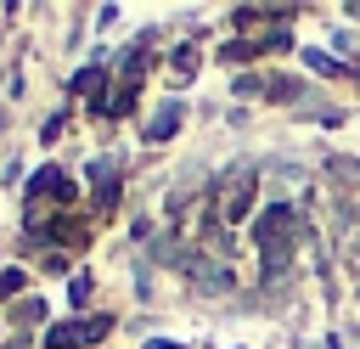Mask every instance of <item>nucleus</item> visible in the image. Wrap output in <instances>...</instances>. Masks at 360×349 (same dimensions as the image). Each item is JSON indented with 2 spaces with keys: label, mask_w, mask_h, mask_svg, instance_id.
<instances>
[{
  "label": "nucleus",
  "mask_w": 360,
  "mask_h": 349,
  "mask_svg": "<svg viewBox=\"0 0 360 349\" xmlns=\"http://www.w3.org/2000/svg\"><path fill=\"white\" fill-rule=\"evenodd\" d=\"M112 332V321L107 315H90V321H62V326H51V349H84V343H96V338H107Z\"/></svg>",
  "instance_id": "obj_1"
},
{
  "label": "nucleus",
  "mask_w": 360,
  "mask_h": 349,
  "mask_svg": "<svg viewBox=\"0 0 360 349\" xmlns=\"http://www.w3.org/2000/svg\"><path fill=\"white\" fill-rule=\"evenodd\" d=\"M292 231H298V214H292V208H270V214L253 220V242H259L264 253H276L281 236H292Z\"/></svg>",
  "instance_id": "obj_2"
},
{
  "label": "nucleus",
  "mask_w": 360,
  "mask_h": 349,
  "mask_svg": "<svg viewBox=\"0 0 360 349\" xmlns=\"http://www.w3.org/2000/svg\"><path fill=\"white\" fill-rule=\"evenodd\" d=\"M248 197H253V169L225 174V186H219V214H225V220H242V214H248Z\"/></svg>",
  "instance_id": "obj_3"
},
{
  "label": "nucleus",
  "mask_w": 360,
  "mask_h": 349,
  "mask_svg": "<svg viewBox=\"0 0 360 349\" xmlns=\"http://www.w3.org/2000/svg\"><path fill=\"white\" fill-rule=\"evenodd\" d=\"M28 191H34V197H39V191H62V197H68V191H73V186H68V180H62V174H39V180H34V186H28Z\"/></svg>",
  "instance_id": "obj_4"
}]
</instances>
